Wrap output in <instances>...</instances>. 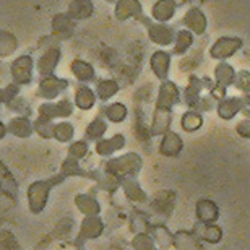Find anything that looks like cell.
Here are the masks:
<instances>
[{
  "label": "cell",
  "mask_w": 250,
  "mask_h": 250,
  "mask_svg": "<svg viewBox=\"0 0 250 250\" xmlns=\"http://www.w3.org/2000/svg\"><path fill=\"white\" fill-rule=\"evenodd\" d=\"M200 237L205 239V241L218 242L219 237H221V231L216 226H205V232L200 234Z\"/></svg>",
  "instance_id": "obj_1"
},
{
  "label": "cell",
  "mask_w": 250,
  "mask_h": 250,
  "mask_svg": "<svg viewBox=\"0 0 250 250\" xmlns=\"http://www.w3.org/2000/svg\"><path fill=\"white\" fill-rule=\"evenodd\" d=\"M202 125V119H200L197 114H187L186 117L182 119V127H186L187 130H193Z\"/></svg>",
  "instance_id": "obj_2"
},
{
  "label": "cell",
  "mask_w": 250,
  "mask_h": 250,
  "mask_svg": "<svg viewBox=\"0 0 250 250\" xmlns=\"http://www.w3.org/2000/svg\"><path fill=\"white\" fill-rule=\"evenodd\" d=\"M205 205H207V207H209V211H211V209H216V207H214L213 203H209V202H205V203L202 202V203L198 205V209H202V208L205 207ZM205 211H207V213L202 214V219H205V221H209L211 218H209V214H208V209H205Z\"/></svg>",
  "instance_id": "obj_3"
}]
</instances>
